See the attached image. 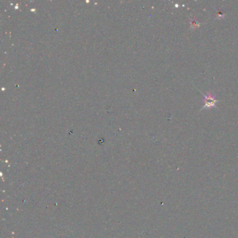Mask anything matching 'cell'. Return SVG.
Returning <instances> with one entry per match:
<instances>
[{
    "instance_id": "1",
    "label": "cell",
    "mask_w": 238,
    "mask_h": 238,
    "mask_svg": "<svg viewBox=\"0 0 238 238\" xmlns=\"http://www.w3.org/2000/svg\"><path fill=\"white\" fill-rule=\"evenodd\" d=\"M201 93L204 97V104L201 110L204 109H210L212 108L216 107V103L219 102V101L216 99L215 97L212 94L211 92H208L206 93H202V92H201Z\"/></svg>"
},
{
    "instance_id": "2",
    "label": "cell",
    "mask_w": 238,
    "mask_h": 238,
    "mask_svg": "<svg viewBox=\"0 0 238 238\" xmlns=\"http://www.w3.org/2000/svg\"><path fill=\"white\" fill-rule=\"evenodd\" d=\"M190 24H191V28L193 29H196L200 27V22H198L195 19L191 20H190Z\"/></svg>"
}]
</instances>
